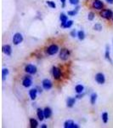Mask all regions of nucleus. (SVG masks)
<instances>
[{
    "instance_id": "obj_1",
    "label": "nucleus",
    "mask_w": 113,
    "mask_h": 128,
    "mask_svg": "<svg viewBox=\"0 0 113 128\" xmlns=\"http://www.w3.org/2000/svg\"><path fill=\"white\" fill-rule=\"evenodd\" d=\"M100 16L106 20H111L113 17V11L111 10H102L100 13Z\"/></svg>"
},
{
    "instance_id": "obj_2",
    "label": "nucleus",
    "mask_w": 113,
    "mask_h": 128,
    "mask_svg": "<svg viewBox=\"0 0 113 128\" xmlns=\"http://www.w3.org/2000/svg\"><path fill=\"white\" fill-rule=\"evenodd\" d=\"M70 55H71V52L68 49H65V48H63L60 50L59 51V59L62 60V61H66L68 60V58L70 57Z\"/></svg>"
},
{
    "instance_id": "obj_3",
    "label": "nucleus",
    "mask_w": 113,
    "mask_h": 128,
    "mask_svg": "<svg viewBox=\"0 0 113 128\" xmlns=\"http://www.w3.org/2000/svg\"><path fill=\"white\" fill-rule=\"evenodd\" d=\"M59 50V49L58 45L54 44L49 45L46 50V52H47V54L49 55V56H54V55L56 54V53H58Z\"/></svg>"
},
{
    "instance_id": "obj_4",
    "label": "nucleus",
    "mask_w": 113,
    "mask_h": 128,
    "mask_svg": "<svg viewBox=\"0 0 113 128\" xmlns=\"http://www.w3.org/2000/svg\"><path fill=\"white\" fill-rule=\"evenodd\" d=\"M23 41V36H22L20 32H16V34H14L13 36V44L15 45H18L20 44V43H22Z\"/></svg>"
},
{
    "instance_id": "obj_5",
    "label": "nucleus",
    "mask_w": 113,
    "mask_h": 128,
    "mask_svg": "<svg viewBox=\"0 0 113 128\" xmlns=\"http://www.w3.org/2000/svg\"><path fill=\"white\" fill-rule=\"evenodd\" d=\"M92 7L97 10H101L104 8V4L101 0H93Z\"/></svg>"
},
{
    "instance_id": "obj_6",
    "label": "nucleus",
    "mask_w": 113,
    "mask_h": 128,
    "mask_svg": "<svg viewBox=\"0 0 113 128\" xmlns=\"http://www.w3.org/2000/svg\"><path fill=\"white\" fill-rule=\"evenodd\" d=\"M52 74L55 80H59L61 77V70L58 67H53L52 68Z\"/></svg>"
},
{
    "instance_id": "obj_7",
    "label": "nucleus",
    "mask_w": 113,
    "mask_h": 128,
    "mask_svg": "<svg viewBox=\"0 0 113 128\" xmlns=\"http://www.w3.org/2000/svg\"><path fill=\"white\" fill-rule=\"evenodd\" d=\"M25 71L29 74H35L37 73V71H38V69H37L36 66L32 65V64H28L25 68Z\"/></svg>"
},
{
    "instance_id": "obj_8",
    "label": "nucleus",
    "mask_w": 113,
    "mask_h": 128,
    "mask_svg": "<svg viewBox=\"0 0 113 128\" xmlns=\"http://www.w3.org/2000/svg\"><path fill=\"white\" fill-rule=\"evenodd\" d=\"M95 81L97 82L99 84H103L106 82V77H105L104 74L98 73L95 75Z\"/></svg>"
},
{
    "instance_id": "obj_9",
    "label": "nucleus",
    "mask_w": 113,
    "mask_h": 128,
    "mask_svg": "<svg viewBox=\"0 0 113 128\" xmlns=\"http://www.w3.org/2000/svg\"><path fill=\"white\" fill-rule=\"evenodd\" d=\"M32 84V79L31 76H25V78L22 80V86L26 88L30 87Z\"/></svg>"
},
{
    "instance_id": "obj_10",
    "label": "nucleus",
    "mask_w": 113,
    "mask_h": 128,
    "mask_svg": "<svg viewBox=\"0 0 113 128\" xmlns=\"http://www.w3.org/2000/svg\"><path fill=\"white\" fill-rule=\"evenodd\" d=\"M42 86L44 90H49L52 88L53 84H52V82H51V80H49V79H44L42 82Z\"/></svg>"
},
{
    "instance_id": "obj_11",
    "label": "nucleus",
    "mask_w": 113,
    "mask_h": 128,
    "mask_svg": "<svg viewBox=\"0 0 113 128\" xmlns=\"http://www.w3.org/2000/svg\"><path fill=\"white\" fill-rule=\"evenodd\" d=\"M64 127L65 128H78L79 126L75 124L72 120H66L64 123Z\"/></svg>"
},
{
    "instance_id": "obj_12",
    "label": "nucleus",
    "mask_w": 113,
    "mask_h": 128,
    "mask_svg": "<svg viewBox=\"0 0 113 128\" xmlns=\"http://www.w3.org/2000/svg\"><path fill=\"white\" fill-rule=\"evenodd\" d=\"M3 52L6 56H11L12 54V48L9 44H5L3 46Z\"/></svg>"
},
{
    "instance_id": "obj_13",
    "label": "nucleus",
    "mask_w": 113,
    "mask_h": 128,
    "mask_svg": "<svg viewBox=\"0 0 113 128\" xmlns=\"http://www.w3.org/2000/svg\"><path fill=\"white\" fill-rule=\"evenodd\" d=\"M38 88H34V89H32L30 90L29 92V96H30V98L32 100H35L37 98V96H38Z\"/></svg>"
},
{
    "instance_id": "obj_14",
    "label": "nucleus",
    "mask_w": 113,
    "mask_h": 128,
    "mask_svg": "<svg viewBox=\"0 0 113 128\" xmlns=\"http://www.w3.org/2000/svg\"><path fill=\"white\" fill-rule=\"evenodd\" d=\"M75 102H76V98H74L69 96V98L66 99V106L68 107V108H72L74 106V104H75Z\"/></svg>"
},
{
    "instance_id": "obj_15",
    "label": "nucleus",
    "mask_w": 113,
    "mask_h": 128,
    "mask_svg": "<svg viewBox=\"0 0 113 128\" xmlns=\"http://www.w3.org/2000/svg\"><path fill=\"white\" fill-rule=\"evenodd\" d=\"M105 57L107 61L110 62L111 63L112 62V59H111V56H110V46L108 44H106V51H105Z\"/></svg>"
},
{
    "instance_id": "obj_16",
    "label": "nucleus",
    "mask_w": 113,
    "mask_h": 128,
    "mask_svg": "<svg viewBox=\"0 0 113 128\" xmlns=\"http://www.w3.org/2000/svg\"><path fill=\"white\" fill-rule=\"evenodd\" d=\"M44 116L46 119H49L52 116V109L49 107H46L44 109Z\"/></svg>"
},
{
    "instance_id": "obj_17",
    "label": "nucleus",
    "mask_w": 113,
    "mask_h": 128,
    "mask_svg": "<svg viewBox=\"0 0 113 128\" xmlns=\"http://www.w3.org/2000/svg\"><path fill=\"white\" fill-rule=\"evenodd\" d=\"M59 20H60V22H61L60 26L62 28V26H64V24L67 22V20H68V17H67V16L65 15V13H61L60 16H59Z\"/></svg>"
},
{
    "instance_id": "obj_18",
    "label": "nucleus",
    "mask_w": 113,
    "mask_h": 128,
    "mask_svg": "<svg viewBox=\"0 0 113 128\" xmlns=\"http://www.w3.org/2000/svg\"><path fill=\"white\" fill-rule=\"evenodd\" d=\"M37 115H38V118L39 120H44L45 116H44V110L41 108H38L37 109Z\"/></svg>"
},
{
    "instance_id": "obj_19",
    "label": "nucleus",
    "mask_w": 113,
    "mask_h": 128,
    "mask_svg": "<svg viewBox=\"0 0 113 128\" xmlns=\"http://www.w3.org/2000/svg\"><path fill=\"white\" fill-rule=\"evenodd\" d=\"M79 9H80L79 6H77L75 10H69V11L67 12V15H68L69 16H77V14L78 13Z\"/></svg>"
},
{
    "instance_id": "obj_20",
    "label": "nucleus",
    "mask_w": 113,
    "mask_h": 128,
    "mask_svg": "<svg viewBox=\"0 0 113 128\" xmlns=\"http://www.w3.org/2000/svg\"><path fill=\"white\" fill-rule=\"evenodd\" d=\"M83 90H84V86L83 84H77L75 86V92H77V94L83 93Z\"/></svg>"
},
{
    "instance_id": "obj_21",
    "label": "nucleus",
    "mask_w": 113,
    "mask_h": 128,
    "mask_svg": "<svg viewBox=\"0 0 113 128\" xmlns=\"http://www.w3.org/2000/svg\"><path fill=\"white\" fill-rule=\"evenodd\" d=\"M30 126L32 128H36L38 126V122L36 119L31 118L30 119Z\"/></svg>"
},
{
    "instance_id": "obj_22",
    "label": "nucleus",
    "mask_w": 113,
    "mask_h": 128,
    "mask_svg": "<svg viewBox=\"0 0 113 128\" xmlns=\"http://www.w3.org/2000/svg\"><path fill=\"white\" fill-rule=\"evenodd\" d=\"M97 96L98 95L95 93V92H94V93L91 94V96H90V102H91L92 105H94L96 102V100H97Z\"/></svg>"
},
{
    "instance_id": "obj_23",
    "label": "nucleus",
    "mask_w": 113,
    "mask_h": 128,
    "mask_svg": "<svg viewBox=\"0 0 113 128\" xmlns=\"http://www.w3.org/2000/svg\"><path fill=\"white\" fill-rule=\"evenodd\" d=\"M77 38H78L79 40H83L85 38V32H84V31L81 30L77 32Z\"/></svg>"
},
{
    "instance_id": "obj_24",
    "label": "nucleus",
    "mask_w": 113,
    "mask_h": 128,
    "mask_svg": "<svg viewBox=\"0 0 113 128\" xmlns=\"http://www.w3.org/2000/svg\"><path fill=\"white\" fill-rule=\"evenodd\" d=\"M9 72L8 68H3V70H2V79H3V80H5L6 77L9 75Z\"/></svg>"
},
{
    "instance_id": "obj_25",
    "label": "nucleus",
    "mask_w": 113,
    "mask_h": 128,
    "mask_svg": "<svg viewBox=\"0 0 113 128\" xmlns=\"http://www.w3.org/2000/svg\"><path fill=\"white\" fill-rule=\"evenodd\" d=\"M102 121L105 123V124H106L108 122V120H109V115H108V113H106V112H104L103 114H102Z\"/></svg>"
},
{
    "instance_id": "obj_26",
    "label": "nucleus",
    "mask_w": 113,
    "mask_h": 128,
    "mask_svg": "<svg viewBox=\"0 0 113 128\" xmlns=\"http://www.w3.org/2000/svg\"><path fill=\"white\" fill-rule=\"evenodd\" d=\"M73 25V20H67L66 22L64 24V26H62L63 28H65V29H67V28H70L71 26Z\"/></svg>"
},
{
    "instance_id": "obj_27",
    "label": "nucleus",
    "mask_w": 113,
    "mask_h": 128,
    "mask_svg": "<svg viewBox=\"0 0 113 128\" xmlns=\"http://www.w3.org/2000/svg\"><path fill=\"white\" fill-rule=\"evenodd\" d=\"M46 4H47V5H48L49 7L51 8V9H55V8H56V4H55V3L54 1L48 0V1H46Z\"/></svg>"
},
{
    "instance_id": "obj_28",
    "label": "nucleus",
    "mask_w": 113,
    "mask_h": 128,
    "mask_svg": "<svg viewBox=\"0 0 113 128\" xmlns=\"http://www.w3.org/2000/svg\"><path fill=\"white\" fill-rule=\"evenodd\" d=\"M94 29L95 31H98V32H100V31H101L103 29V26H102L101 24L100 23H96L95 25L94 26Z\"/></svg>"
},
{
    "instance_id": "obj_29",
    "label": "nucleus",
    "mask_w": 113,
    "mask_h": 128,
    "mask_svg": "<svg viewBox=\"0 0 113 128\" xmlns=\"http://www.w3.org/2000/svg\"><path fill=\"white\" fill-rule=\"evenodd\" d=\"M94 17H95V15H94V12H89V15H88V19H89V20H93L94 19Z\"/></svg>"
},
{
    "instance_id": "obj_30",
    "label": "nucleus",
    "mask_w": 113,
    "mask_h": 128,
    "mask_svg": "<svg viewBox=\"0 0 113 128\" xmlns=\"http://www.w3.org/2000/svg\"><path fill=\"white\" fill-rule=\"evenodd\" d=\"M69 2L72 5H78L79 4V0H69Z\"/></svg>"
},
{
    "instance_id": "obj_31",
    "label": "nucleus",
    "mask_w": 113,
    "mask_h": 128,
    "mask_svg": "<svg viewBox=\"0 0 113 128\" xmlns=\"http://www.w3.org/2000/svg\"><path fill=\"white\" fill-rule=\"evenodd\" d=\"M70 34H71V36L72 37V38H75V37L77 36V31H76L75 29H73L72 31H71Z\"/></svg>"
},
{
    "instance_id": "obj_32",
    "label": "nucleus",
    "mask_w": 113,
    "mask_h": 128,
    "mask_svg": "<svg viewBox=\"0 0 113 128\" xmlns=\"http://www.w3.org/2000/svg\"><path fill=\"white\" fill-rule=\"evenodd\" d=\"M84 95H85V94H84L83 92V93H79V94H77V96H76V98H78V99H80V98H83V96H84Z\"/></svg>"
},
{
    "instance_id": "obj_33",
    "label": "nucleus",
    "mask_w": 113,
    "mask_h": 128,
    "mask_svg": "<svg viewBox=\"0 0 113 128\" xmlns=\"http://www.w3.org/2000/svg\"><path fill=\"white\" fill-rule=\"evenodd\" d=\"M60 2L62 3V7L64 8L65 6V2H66V0H60Z\"/></svg>"
},
{
    "instance_id": "obj_34",
    "label": "nucleus",
    "mask_w": 113,
    "mask_h": 128,
    "mask_svg": "<svg viewBox=\"0 0 113 128\" xmlns=\"http://www.w3.org/2000/svg\"><path fill=\"white\" fill-rule=\"evenodd\" d=\"M106 2H107L108 4H113V0H106Z\"/></svg>"
},
{
    "instance_id": "obj_35",
    "label": "nucleus",
    "mask_w": 113,
    "mask_h": 128,
    "mask_svg": "<svg viewBox=\"0 0 113 128\" xmlns=\"http://www.w3.org/2000/svg\"><path fill=\"white\" fill-rule=\"evenodd\" d=\"M41 127H42V128H47L48 126H47L45 125V124H44V125H42V126H41Z\"/></svg>"
},
{
    "instance_id": "obj_36",
    "label": "nucleus",
    "mask_w": 113,
    "mask_h": 128,
    "mask_svg": "<svg viewBox=\"0 0 113 128\" xmlns=\"http://www.w3.org/2000/svg\"><path fill=\"white\" fill-rule=\"evenodd\" d=\"M112 20H113V17H112Z\"/></svg>"
}]
</instances>
